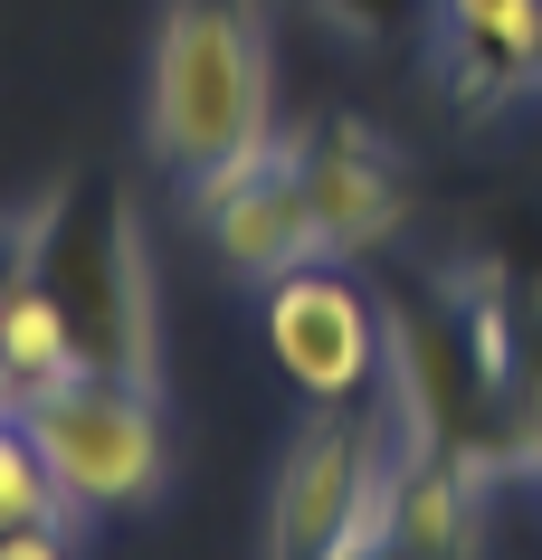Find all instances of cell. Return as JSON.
I'll list each match as a JSON object with an SVG mask.
<instances>
[{
    "label": "cell",
    "mask_w": 542,
    "mask_h": 560,
    "mask_svg": "<svg viewBox=\"0 0 542 560\" xmlns=\"http://www.w3.org/2000/svg\"><path fill=\"white\" fill-rule=\"evenodd\" d=\"M257 143H276L257 10L247 0H172L162 48H152V152L200 180Z\"/></svg>",
    "instance_id": "cell-1"
},
{
    "label": "cell",
    "mask_w": 542,
    "mask_h": 560,
    "mask_svg": "<svg viewBox=\"0 0 542 560\" xmlns=\"http://www.w3.org/2000/svg\"><path fill=\"white\" fill-rule=\"evenodd\" d=\"M20 428L38 438V456L58 466L67 503L77 513H134V503L162 494V409H152L143 381H115V371H87V381L48 389L38 409H20Z\"/></svg>",
    "instance_id": "cell-2"
},
{
    "label": "cell",
    "mask_w": 542,
    "mask_h": 560,
    "mask_svg": "<svg viewBox=\"0 0 542 560\" xmlns=\"http://www.w3.org/2000/svg\"><path fill=\"white\" fill-rule=\"evenodd\" d=\"M391 304H371L343 266L304 257L286 276H267V342L286 361V381L324 409V399H371L391 371Z\"/></svg>",
    "instance_id": "cell-3"
},
{
    "label": "cell",
    "mask_w": 542,
    "mask_h": 560,
    "mask_svg": "<svg viewBox=\"0 0 542 560\" xmlns=\"http://www.w3.org/2000/svg\"><path fill=\"white\" fill-rule=\"evenodd\" d=\"M191 209L210 219L219 257L239 276H286V266L324 257V229H314V200H304V162L296 143H257L239 162L191 180Z\"/></svg>",
    "instance_id": "cell-4"
},
{
    "label": "cell",
    "mask_w": 542,
    "mask_h": 560,
    "mask_svg": "<svg viewBox=\"0 0 542 560\" xmlns=\"http://www.w3.org/2000/svg\"><path fill=\"white\" fill-rule=\"evenodd\" d=\"M95 352H87V324H77V304H67L58 266L48 247L30 237H10V266H0V418L38 409L48 389L87 381Z\"/></svg>",
    "instance_id": "cell-5"
},
{
    "label": "cell",
    "mask_w": 542,
    "mask_h": 560,
    "mask_svg": "<svg viewBox=\"0 0 542 560\" xmlns=\"http://www.w3.org/2000/svg\"><path fill=\"white\" fill-rule=\"evenodd\" d=\"M304 162V200H314V229H324V257H371L391 247L400 219H410V180L381 152V133H361L353 115H333L324 133L296 143Z\"/></svg>",
    "instance_id": "cell-6"
},
{
    "label": "cell",
    "mask_w": 542,
    "mask_h": 560,
    "mask_svg": "<svg viewBox=\"0 0 542 560\" xmlns=\"http://www.w3.org/2000/svg\"><path fill=\"white\" fill-rule=\"evenodd\" d=\"M438 67L466 115L542 86V0H438Z\"/></svg>",
    "instance_id": "cell-7"
},
{
    "label": "cell",
    "mask_w": 542,
    "mask_h": 560,
    "mask_svg": "<svg viewBox=\"0 0 542 560\" xmlns=\"http://www.w3.org/2000/svg\"><path fill=\"white\" fill-rule=\"evenodd\" d=\"M485 456L466 446H410L391 485V551H476Z\"/></svg>",
    "instance_id": "cell-8"
},
{
    "label": "cell",
    "mask_w": 542,
    "mask_h": 560,
    "mask_svg": "<svg viewBox=\"0 0 542 560\" xmlns=\"http://www.w3.org/2000/svg\"><path fill=\"white\" fill-rule=\"evenodd\" d=\"M20 523H87V513L67 503L58 466L38 456L30 428H20V418H0V532H20Z\"/></svg>",
    "instance_id": "cell-9"
},
{
    "label": "cell",
    "mask_w": 542,
    "mask_h": 560,
    "mask_svg": "<svg viewBox=\"0 0 542 560\" xmlns=\"http://www.w3.org/2000/svg\"><path fill=\"white\" fill-rule=\"evenodd\" d=\"M304 10H324L333 30L371 38V48H400V38H438V0H304Z\"/></svg>",
    "instance_id": "cell-10"
},
{
    "label": "cell",
    "mask_w": 542,
    "mask_h": 560,
    "mask_svg": "<svg viewBox=\"0 0 542 560\" xmlns=\"http://www.w3.org/2000/svg\"><path fill=\"white\" fill-rule=\"evenodd\" d=\"M77 532L87 523H20V532H0V560H58L77 551Z\"/></svg>",
    "instance_id": "cell-11"
}]
</instances>
